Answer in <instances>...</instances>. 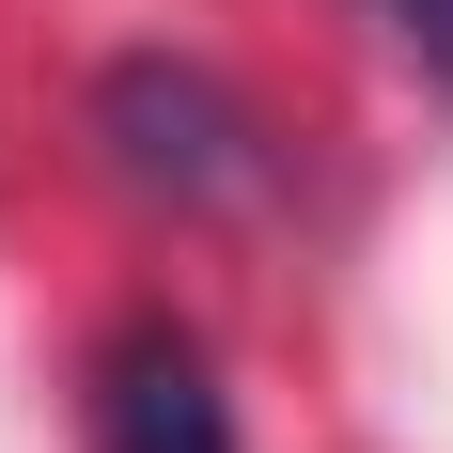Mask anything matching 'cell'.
Masks as SVG:
<instances>
[{
    "mask_svg": "<svg viewBox=\"0 0 453 453\" xmlns=\"http://www.w3.org/2000/svg\"><path fill=\"white\" fill-rule=\"evenodd\" d=\"M375 16H391V47H407L422 79H438V94H453V0H375Z\"/></svg>",
    "mask_w": 453,
    "mask_h": 453,
    "instance_id": "cell-3",
    "label": "cell"
},
{
    "mask_svg": "<svg viewBox=\"0 0 453 453\" xmlns=\"http://www.w3.org/2000/svg\"><path fill=\"white\" fill-rule=\"evenodd\" d=\"M94 453H234V407H219L203 328H173V313L110 328V360H94Z\"/></svg>",
    "mask_w": 453,
    "mask_h": 453,
    "instance_id": "cell-2",
    "label": "cell"
},
{
    "mask_svg": "<svg viewBox=\"0 0 453 453\" xmlns=\"http://www.w3.org/2000/svg\"><path fill=\"white\" fill-rule=\"evenodd\" d=\"M94 157L110 188L141 203H173V219H234V203H266V126H250V94L219 63H173V47H126L110 79H94Z\"/></svg>",
    "mask_w": 453,
    "mask_h": 453,
    "instance_id": "cell-1",
    "label": "cell"
}]
</instances>
